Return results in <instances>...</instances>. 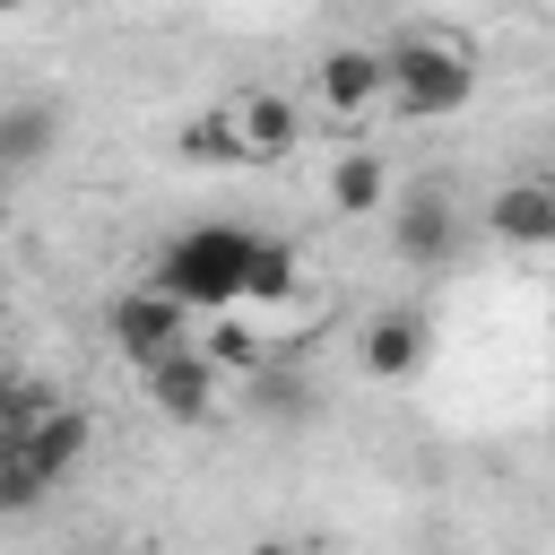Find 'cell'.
Segmentation results:
<instances>
[{"label":"cell","mask_w":555,"mask_h":555,"mask_svg":"<svg viewBox=\"0 0 555 555\" xmlns=\"http://www.w3.org/2000/svg\"><path fill=\"white\" fill-rule=\"evenodd\" d=\"M382 61H390V104L408 121H451L477 104V52L451 26H408Z\"/></svg>","instance_id":"obj_1"},{"label":"cell","mask_w":555,"mask_h":555,"mask_svg":"<svg viewBox=\"0 0 555 555\" xmlns=\"http://www.w3.org/2000/svg\"><path fill=\"white\" fill-rule=\"evenodd\" d=\"M251 269H260V234H243V225H191V234L165 243L156 286L182 295L191 312H243L251 304Z\"/></svg>","instance_id":"obj_2"},{"label":"cell","mask_w":555,"mask_h":555,"mask_svg":"<svg viewBox=\"0 0 555 555\" xmlns=\"http://www.w3.org/2000/svg\"><path fill=\"white\" fill-rule=\"evenodd\" d=\"M191 321H199V312H191L182 295H165L156 278H147V286H130V295H113V312H104V330H113V347H121V356H130L139 373H147L156 356H173V347H191Z\"/></svg>","instance_id":"obj_3"},{"label":"cell","mask_w":555,"mask_h":555,"mask_svg":"<svg viewBox=\"0 0 555 555\" xmlns=\"http://www.w3.org/2000/svg\"><path fill=\"white\" fill-rule=\"evenodd\" d=\"M139 382H147V408H156L165 425H208V416H217V399H225V364H217L199 338H191V347H173V356H156Z\"/></svg>","instance_id":"obj_4"},{"label":"cell","mask_w":555,"mask_h":555,"mask_svg":"<svg viewBox=\"0 0 555 555\" xmlns=\"http://www.w3.org/2000/svg\"><path fill=\"white\" fill-rule=\"evenodd\" d=\"M356 356H364V373H373V382H416V373H425V356H434V321H425L416 304H390V312H373V321H364Z\"/></svg>","instance_id":"obj_5"},{"label":"cell","mask_w":555,"mask_h":555,"mask_svg":"<svg viewBox=\"0 0 555 555\" xmlns=\"http://www.w3.org/2000/svg\"><path fill=\"white\" fill-rule=\"evenodd\" d=\"M312 87H321V104H330L338 121H364V113L390 95V61H382L373 43H330L321 69H312Z\"/></svg>","instance_id":"obj_6"},{"label":"cell","mask_w":555,"mask_h":555,"mask_svg":"<svg viewBox=\"0 0 555 555\" xmlns=\"http://www.w3.org/2000/svg\"><path fill=\"white\" fill-rule=\"evenodd\" d=\"M390 251H399L408 269H442V260L460 251V208H451L442 191H408V199L390 208Z\"/></svg>","instance_id":"obj_7"},{"label":"cell","mask_w":555,"mask_h":555,"mask_svg":"<svg viewBox=\"0 0 555 555\" xmlns=\"http://www.w3.org/2000/svg\"><path fill=\"white\" fill-rule=\"evenodd\" d=\"M486 234H503L520 251H555V182H503L486 199Z\"/></svg>","instance_id":"obj_8"},{"label":"cell","mask_w":555,"mask_h":555,"mask_svg":"<svg viewBox=\"0 0 555 555\" xmlns=\"http://www.w3.org/2000/svg\"><path fill=\"white\" fill-rule=\"evenodd\" d=\"M234 121H243V156H251V165H286V156L304 147V113H295V95H278V87L243 95Z\"/></svg>","instance_id":"obj_9"},{"label":"cell","mask_w":555,"mask_h":555,"mask_svg":"<svg viewBox=\"0 0 555 555\" xmlns=\"http://www.w3.org/2000/svg\"><path fill=\"white\" fill-rule=\"evenodd\" d=\"M87 442H95V425H87V408H69V399H52V408H43V425L26 434V451L43 460V477H52V486L87 460Z\"/></svg>","instance_id":"obj_10"},{"label":"cell","mask_w":555,"mask_h":555,"mask_svg":"<svg viewBox=\"0 0 555 555\" xmlns=\"http://www.w3.org/2000/svg\"><path fill=\"white\" fill-rule=\"evenodd\" d=\"M52 139H61V104H52V95L0 104V165H43Z\"/></svg>","instance_id":"obj_11"},{"label":"cell","mask_w":555,"mask_h":555,"mask_svg":"<svg viewBox=\"0 0 555 555\" xmlns=\"http://www.w3.org/2000/svg\"><path fill=\"white\" fill-rule=\"evenodd\" d=\"M330 199H338L347 217H373V208L390 199V165H382L373 147H347V156L330 165Z\"/></svg>","instance_id":"obj_12"},{"label":"cell","mask_w":555,"mask_h":555,"mask_svg":"<svg viewBox=\"0 0 555 555\" xmlns=\"http://www.w3.org/2000/svg\"><path fill=\"white\" fill-rule=\"evenodd\" d=\"M182 156H191V165H251V156H243V121H234V104L191 113V121H182Z\"/></svg>","instance_id":"obj_13"},{"label":"cell","mask_w":555,"mask_h":555,"mask_svg":"<svg viewBox=\"0 0 555 555\" xmlns=\"http://www.w3.org/2000/svg\"><path fill=\"white\" fill-rule=\"evenodd\" d=\"M199 347H208L225 373H260V356H269V338H251L234 312H208V338H199Z\"/></svg>","instance_id":"obj_14"},{"label":"cell","mask_w":555,"mask_h":555,"mask_svg":"<svg viewBox=\"0 0 555 555\" xmlns=\"http://www.w3.org/2000/svg\"><path fill=\"white\" fill-rule=\"evenodd\" d=\"M52 494V477H43V460L17 442V451H0V512H35Z\"/></svg>","instance_id":"obj_15"},{"label":"cell","mask_w":555,"mask_h":555,"mask_svg":"<svg viewBox=\"0 0 555 555\" xmlns=\"http://www.w3.org/2000/svg\"><path fill=\"white\" fill-rule=\"evenodd\" d=\"M243 555H304V546H286V538H260V546H243Z\"/></svg>","instance_id":"obj_16"},{"label":"cell","mask_w":555,"mask_h":555,"mask_svg":"<svg viewBox=\"0 0 555 555\" xmlns=\"http://www.w3.org/2000/svg\"><path fill=\"white\" fill-rule=\"evenodd\" d=\"M9 9H26V0H0V17H9Z\"/></svg>","instance_id":"obj_17"}]
</instances>
